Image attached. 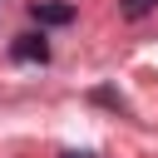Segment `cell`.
Instances as JSON below:
<instances>
[{"label":"cell","mask_w":158,"mask_h":158,"mask_svg":"<svg viewBox=\"0 0 158 158\" xmlns=\"http://www.w3.org/2000/svg\"><path fill=\"white\" fill-rule=\"evenodd\" d=\"M10 54L25 59V64H44V59H49V44H44V35H20Z\"/></svg>","instance_id":"obj_1"},{"label":"cell","mask_w":158,"mask_h":158,"mask_svg":"<svg viewBox=\"0 0 158 158\" xmlns=\"http://www.w3.org/2000/svg\"><path fill=\"white\" fill-rule=\"evenodd\" d=\"M30 15H35L40 25H69V20H74V5H35Z\"/></svg>","instance_id":"obj_2"},{"label":"cell","mask_w":158,"mask_h":158,"mask_svg":"<svg viewBox=\"0 0 158 158\" xmlns=\"http://www.w3.org/2000/svg\"><path fill=\"white\" fill-rule=\"evenodd\" d=\"M153 5H158V0H123V15H133V20H138V15H148Z\"/></svg>","instance_id":"obj_3"},{"label":"cell","mask_w":158,"mask_h":158,"mask_svg":"<svg viewBox=\"0 0 158 158\" xmlns=\"http://www.w3.org/2000/svg\"><path fill=\"white\" fill-rule=\"evenodd\" d=\"M64 158H89V153H64Z\"/></svg>","instance_id":"obj_4"}]
</instances>
